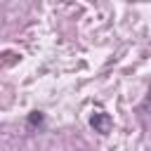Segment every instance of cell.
I'll use <instances>...</instances> for the list:
<instances>
[{
	"instance_id": "1",
	"label": "cell",
	"mask_w": 151,
	"mask_h": 151,
	"mask_svg": "<svg viewBox=\"0 0 151 151\" xmlns=\"http://www.w3.org/2000/svg\"><path fill=\"white\" fill-rule=\"evenodd\" d=\"M90 125L94 127V132H99V134H109L111 127H113V120H111V116H109L106 111H94V113L90 116Z\"/></svg>"
},
{
	"instance_id": "2",
	"label": "cell",
	"mask_w": 151,
	"mask_h": 151,
	"mask_svg": "<svg viewBox=\"0 0 151 151\" xmlns=\"http://www.w3.org/2000/svg\"><path fill=\"white\" fill-rule=\"evenodd\" d=\"M28 123H31V125H40V123H42V116H40L38 111H33V113L28 116Z\"/></svg>"
}]
</instances>
